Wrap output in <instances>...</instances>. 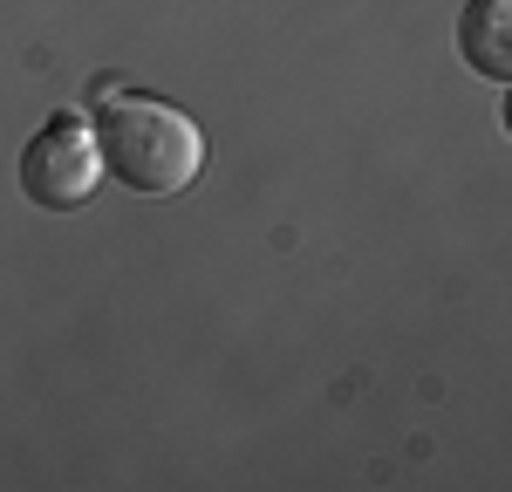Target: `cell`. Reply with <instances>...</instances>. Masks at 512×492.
Masks as SVG:
<instances>
[{
	"instance_id": "6da1fadb",
	"label": "cell",
	"mask_w": 512,
	"mask_h": 492,
	"mask_svg": "<svg viewBox=\"0 0 512 492\" xmlns=\"http://www.w3.org/2000/svg\"><path fill=\"white\" fill-rule=\"evenodd\" d=\"M89 137H96L103 171H110L117 185H130V192H144V199H178L198 178V164H205L198 123L185 117L178 103L137 96V89H130V96H103Z\"/></svg>"
},
{
	"instance_id": "7a4b0ae2",
	"label": "cell",
	"mask_w": 512,
	"mask_h": 492,
	"mask_svg": "<svg viewBox=\"0 0 512 492\" xmlns=\"http://www.w3.org/2000/svg\"><path fill=\"white\" fill-rule=\"evenodd\" d=\"M96 178H103V158H96V137H89V123L76 110L69 117H48L35 130V144L21 151V192L41 212H76V205H89Z\"/></svg>"
},
{
	"instance_id": "3957f363",
	"label": "cell",
	"mask_w": 512,
	"mask_h": 492,
	"mask_svg": "<svg viewBox=\"0 0 512 492\" xmlns=\"http://www.w3.org/2000/svg\"><path fill=\"white\" fill-rule=\"evenodd\" d=\"M458 55L485 82H512V0H465V14H458Z\"/></svg>"
}]
</instances>
